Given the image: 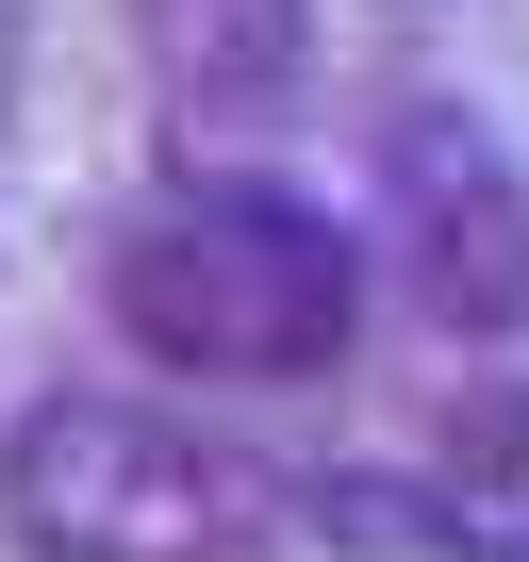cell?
<instances>
[{"label": "cell", "mask_w": 529, "mask_h": 562, "mask_svg": "<svg viewBox=\"0 0 529 562\" xmlns=\"http://www.w3.org/2000/svg\"><path fill=\"white\" fill-rule=\"evenodd\" d=\"M100 315H116V348L166 364V381L282 397V381H331V364L364 348V248H348L315 199L215 166V182H166V199L116 215Z\"/></svg>", "instance_id": "obj_1"}, {"label": "cell", "mask_w": 529, "mask_h": 562, "mask_svg": "<svg viewBox=\"0 0 529 562\" xmlns=\"http://www.w3.org/2000/svg\"><path fill=\"white\" fill-rule=\"evenodd\" d=\"M0 546L18 562H232L248 480L116 381H50L0 414Z\"/></svg>", "instance_id": "obj_2"}, {"label": "cell", "mask_w": 529, "mask_h": 562, "mask_svg": "<svg viewBox=\"0 0 529 562\" xmlns=\"http://www.w3.org/2000/svg\"><path fill=\"white\" fill-rule=\"evenodd\" d=\"M364 265L447 348H513L529 331V166L496 149V116H463V100H397L381 116V248Z\"/></svg>", "instance_id": "obj_3"}, {"label": "cell", "mask_w": 529, "mask_h": 562, "mask_svg": "<svg viewBox=\"0 0 529 562\" xmlns=\"http://www.w3.org/2000/svg\"><path fill=\"white\" fill-rule=\"evenodd\" d=\"M116 18H133V50L182 116H264L315 67V0H116Z\"/></svg>", "instance_id": "obj_4"}, {"label": "cell", "mask_w": 529, "mask_h": 562, "mask_svg": "<svg viewBox=\"0 0 529 562\" xmlns=\"http://www.w3.org/2000/svg\"><path fill=\"white\" fill-rule=\"evenodd\" d=\"M348 513H397L414 546H480V562H529V397H463L447 414V447H430V480L414 496H348Z\"/></svg>", "instance_id": "obj_5"}, {"label": "cell", "mask_w": 529, "mask_h": 562, "mask_svg": "<svg viewBox=\"0 0 529 562\" xmlns=\"http://www.w3.org/2000/svg\"><path fill=\"white\" fill-rule=\"evenodd\" d=\"M0 83H18V18H0Z\"/></svg>", "instance_id": "obj_6"}]
</instances>
